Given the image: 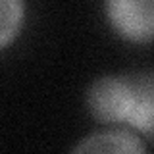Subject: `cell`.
<instances>
[{
    "label": "cell",
    "instance_id": "cell-2",
    "mask_svg": "<svg viewBox=\"0 0 154 154\" xmlns=\"http://www.w3.org/2000/svg\"><path fill=\"white\" fill-rule=\"evenodd\" d=\"M110 27L135 45H148L154 35V0H104Z\"/></svg>",
    "mask_w": 154,
    "mask_h": 154
},
{
    "label": "cell",
    "instance_id": "cell-5",
    "mask_svg": "<svg viewBox=\"0 0 154 154\" xmlns=\"http://www.w3.org/2000/svg\"><path fill=\"white\" fill-rule=\"evenodd\" d=\"M25 23V0H0V50L19 37Z\"/></svg>",
    "mask_w": 154,
    "mask_h": 154
},
{
    "label": "cell",
    "instance_id": "cell-3",
    "mask_svg": "<svg viewBox=\"0 0 154 154\" xmlns=\"http://www.w3.org/2000/svg\"><path fill=\"white\" fill-rule=\"evenodd\" d=\"M73 152H118V154H143L146 146L137 135L127 129H108L93 133L83 143L75 144Z\"/></svg>",
    "mask_w": 154,
    "mask_h": 154
},
{
    "label": "cell",
    "instance_id": "cell-4",
    "mask_svg": "<svg viewBox=\"0 0 154 154\" xmlns=\"http://www.w3.org/2000/svg\"><path fill=\"white\" fill-rule=\"evenodd\" d=\"M129 125L143 133L146 139L152 137L154 127V87L150 75L137 77V96H135V106L129 116Z\"/></svg>",
    "mask_w": 154,
    "mask_h": 154
},
{
    "label": "cell",
    "instance_id": "cell-1",
    "mask_svg": "<svg viewBox=\"0 0 154 154\" xmlns=\"http://www.w3.org/2000/svg\"><path fill=\"white\" fill-rule=\"evenodd\" d=\"M137 96V77L106 75L96 79L87 91V108L100 123H127Z\"/></svg>",
    "mask_w": 154,
    "mask_h": 154
}]
</instances>
